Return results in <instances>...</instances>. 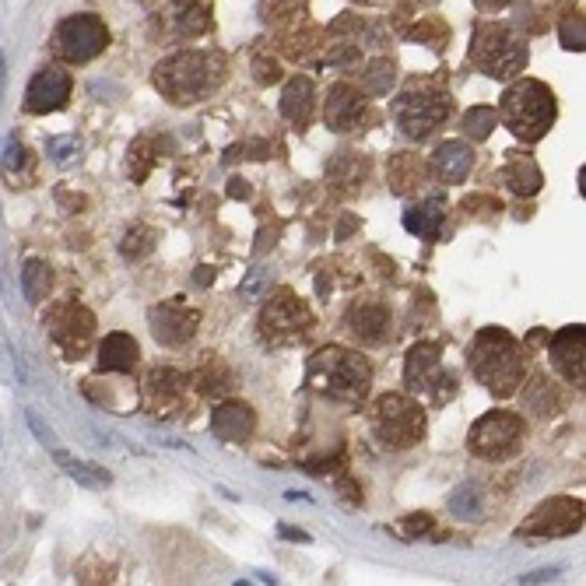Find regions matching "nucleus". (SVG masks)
<instances>
[{
    "label": "nucleus",
    "instance_id": "f257e3e1",
    "mask_svg": "<svg viewBox=\"0 0 586 586\" xmlns=\"http://www.w3.org/2000/svg\"><path fill=\"white\" fill-rule=\"evenodd\" d=\"M229 74V60L222 53L186 50L172 53L169 60L155 67V88L172 102V106H190L215 92Z\"/></svg>",
    "mask_w": 586,
    "mask_h": 586
},
{
    "label": "nucleus",
    "instance_id": "f03ea898",
    "mask_svg": "<svg viewBox=\"0 0 586 586\" xmlns=\"http://www.w3.org/2000/svg\"><path fill=\"white\" fill-rule=\"evenodd\" d=\"M467 365H471L474 379L485 383L495 397H513L516 386L523 383V372H527L520 341L499 327H485L474 337L471 351H467Z\"/></svg>",
    "mask_w": 586,
    "mask_h": 586
},
{
    "label": "nucleus",
    "instance_id": "7ed1b4c3",
    "mask_svg": "<svg viewBox=\"0 0 586 586\" xmlns=\"http://www.w3.org/2000/svg\"><path fill=\"white\" fill-rule=\"evenodd\" d=\"M306 379L313 383V390L334 397V401L358 404L365 394H369L372 365L365 362L358 351H348V348H337V344H330V348H320L313 358H309Z\"/></svg>",
    "mask_w": 586,
    "mask_h": 586
},
{
    "label": "nucleus",
    "instance_id": "20e7f679",
    "mask_svg": "<svg viewBox=\"0 0 586 586\" xmlns=\"http://www.w3.org/2000/svg\"><path fill=\"white\" fill-rule=\"evenodd\" d=\"M555 113H558L555 95H551V88L541 85V81L523 78L502 95V123L527 144L541 141V137L548 134L551 123H555Z\"/></svg>",
    "mask_w": 586,
    "mask_h": 586
},
{
    "label": "nucleus",
    "instance_id": "39448f33",
    "mask_svg": "<svg viewBox=\"0 0 586 586\" xmlns=\"http://www.w3.org/2000/svg\"><path fill=\"white\" fill-rule=\"evenodd\" d=\"M471 60L488 78L506 81L523 74V67H527V46L506 25H478L471 43Z\"/></svg>",
    "mask_w": 586,
    "mask_h": 586
},
{
    "label": "nucleus",
    "instance_id": "423d86ee",
    "mask_svg": "<svg viewBox=\"0 0 586 586\" xmlns=\"http://www.w3.org/2000/svg\"><path fill=\"white\" fill-rule=\"evenodd\" d=\"M372 429L376 439L390 450H408L425 439V411L401 394H386L372 408Z\"/></svg>",
    "mask_w": 586,
    "mask_h": 586
},
{
    "label": "nucleus",
    "instance_id": "0eeeda50",
    "mask_svg": "<svg viewBox=\"0 0 586 586\" xmlns=\"http://www.w3.org/2000/svg\"><path fill=\"white\" fill-rule=\"evenodd\" d=\"M453 113V99L439 88H411L397 99L394 116L401 134H408L411 141H425L436 127H443Z\"/></svg>",
    "mask_w": 586,
    "mask_h": 586
},
{
    "label": "nucleus",
    "instance_id": "6e6552de",
    "mask_svg": "<svg viewBox=\"0 0 586 586\" xmlns=\"http://www.w3.org/2000/svg\"><path fill=\"white\" fill-rule=\"evenodd\" d=\"M313 323L316 320H313V313H309L306 302L295 292H288V288H278V292L267 299L264 313H260V334L271 344H292V341L309 337Z\"/></svg>",
    "mask_w": 586,
    "mask_h": 586
},
{
    "label": "nucleus",
    "instance_id": "1a4fd4ad",
    "mask_svg": "<svg viewBox=\"0 0 586 586\" xmlns=\"http://www.w3.org/2000/svg\"><path fill=\"white\" fill-rule=\"evenodd\" d=\"M523 436H527V425H523L520 415L513 411H492L485 415L478 425L471 429V453L481 460H509L516 450H520Z\"/></svg>",
    "mask_w": 586,
    "mask_h": 586
},
{
    "label": "nucleus",
    "instance_id": "9d476101",
    "mask_svg": "<svg viewBox=\"0 0 586 586\" xmlns=\"http://www.w3.org/2000/svg\"><path fill=\"white\" fill-rule=\"evenodd\" d=\"M109 46V29L102 25L99 15H71L60 22L57 36H53V50L67 60V64H88Z\"/></svg>",
    "mask_w": 586,
    "mask_h": 586
},
{
    "label": "nucleus",
    "instance_id": "9b49d317",
    "mask_svg": "<svg viewBox=\"0 0 586 586\" xmlns=\"http://www.w3.org/2000/svg\"><path fill=\"white\" fill-rule=\"evenodd\" d=\"M576 530H583V502L572 495H555L527 516L520 537H565Z\"/></svg>",
    "mask_w": 586,
    "mask_h": 586
},
{
    "label": "nucleus",
    "instance_id": "f8f14e48",
    "mask_svg": "<svg viewBox=\"0 0 586 586\" xmlns=\"http://www.w3.org/2000/svg\"><path fill=\"white\" fill-rule=\"evenodd\" d=\"M50 334L67 358H81L95 337V316L78 302H64L50 313Z\"/></svg>",
    "mask_w": 586,
    "mask_h": 586
},
{
    "label": "nucleus",
    "instance_id": "ddd939ff",
    "mask_svg": "<svg viewBox=\"0 0 586 586\" xmlns=\"http://www.w3.org/2000/svg\"><path fill=\"white\" fill-rule=\"evenodd\" d=\"M148 323H151V334H155L158 344H165V348H179V344H186L193 334H197L201 313H197L193 306H186L183 299H172V302H162V306L151 309Z\"/></svg>",
    "mask_w": 586,
    "mask_h": 586
},
{
    "label": "nucleus",
    "instance_id": "4468645a",
    "mask_svg": "<svg viewBox=\"0 0 586 586\" xmlns=\"http://www.w3.org/2000/svg\"><path fill=\"white\" fill-rule=\"evenodd\" d=\"M344 327H348L362 344H383L386 337H390L394 320H390V309H386L383 302L365 295V299H355L348 306V313H344Z\"/></svg>",
    "mask_w": 586,
    "mask_h": 586
},
{
    "label": "nucleus",
    "instance_id": "2eb2a0df",
    "mask_svg": "<svg viewBox=\"0 0 586 586\" xmlns=\"http://www.w3.org/2000/svg\"><path fill=\"white\" fill-rule=\"evenodd\" d=\"M71 99V74H64L60 67H43L36 78L29 81V92H25V109L36 116L57 113Z\"/></svg>",
    "mask_w": 586,
    "mask_h": 586
},
{
    "label": "nucleus",
    "instance_id": "dca6fc26",
    "mask_svg": "<svg viewBox=\"0 0 586 586\" xmlns=\"http://www.w3.org/2000/svg\"><path fill=\"white\" fill-rule=\"evenodd\" d=\"M583 348H586V330L583 327H565V330H558V334L551 337V362H555V369L576 386H583V376H586Z\"/></svg>",
    "mask_w": 586,
    "mask_h": 586
},
{
    "label": "nucleus",
    "instance_id": "f3484780",
    "mask_svg": "<svg viewBox=\"0 0 586 586\" xmlns=\"http://www.w3.org/2000/svg\"><path fill=\"white\" fill-rule=\"evenodd\" d=\"M443 348L432 341L425 344H415V348L408 351V362H404V383L415 390V394H429L432 386L439 383V379L446 376L443 372Z\"/></svg>",
    "mask_w": 586,
    "mask_h": 586
},
{
    "label": "nucleus",
    "instance_id": "a211bd4d",
    "mask_svg": "<svg viewBox=\"0 0 586 586\" xmlns=\"http://www.w3.org/2000/svg\"><path fill=\"white\" fill-rule=\"evenodd\" d=\"M369 120V102L362 92H355L351 85H334L327 95V127L330 130H358Z\"/></svg>",
    "mask_w": 586,
    "mask_h": 586
},
{
    "label": "nucleus",
    "instance_id": "6ab92c4d",
    "mask_svg": "<svg viewBox=\"0 0 586 586\" xmlns=\"http://www.w3.org/2000/svg\"><path fill=\"white\" fill-rule=\"evenodd\" d=\"M253 429H257V415H253V408L243 401L218 404L215 415H211V432H215V439H222V443H246V439L253 436Z\"/></svg>",
    "mask_w": 586,
    "mask_h": 586
},
{
    "label": "nucleus",
    "instance_id": "aec40b11",
    "mask_svg": "<svg viewBox=\"0 0 586 586\" xmlns=\"http://www.w3.org/2000/svg\"><path fill=\"white\" fill-rule=\"evenodd\" d=\"M186 394V376L172 369H155L148 376V408L155 415H172Z\"/></svg>",
    "mask_w": 586,
    "mask_h": 586
},
{
    "label": "nucleus",
    "instance_id": "412c9836",
    "mask_svg": "<svg viewBox=\"0 0 586 586\" xmlns=\"http://www.w3.org/2000/svg\"><path fill=\"white\" fill-rule=\"evenodd\" d=\"M313 106H316L313 81H309L306 74H295L285 85V92H281V116H285L292 127H306V123L313 120Z\"/></svg>",
    "mask_w": 586,
    "mask_h": 586
},
{
    "label": "nucleus",
    "instance_id": "4be33fe9",
    "mask_svg": "<svg viewBox=\"0 0 586 586\" xmlns=\"http://www.w3.org/2000/svg\"><path fill=\"white\" fill-rule=\"evenodd\" d=\"M471 165H474V155L464 141H446V144H439L436 155H432V176H436L439 183H460V179H467Z\"/></svg>",
    "mask_w": 586,
    "mask_h": 586
},
{
    "label": "nucleus",
    "instance_id": "5701e85b",
    "mask_svg": "<svg viewBox=\"0 0 586 586\" xmlns=\"http://www.w3.org/2000/svg\"><path fill=\"white\" fill-rule=\"evenodd\" d=\"M137 358H141V348H137L134 337L123 334V330L109 334L106 341L99 344V369L102 372H130L137 365Z\"/></svg>",
    "mask_w": 586,
    "mask_h": 586
},
{
    "label": "nucleus",
    "instance_id": "b1692460",
    "mask_svg": "<svg viewBox=\"0 0 586 586\" xmlns=\"http://www.w3.org/2000/svg\"><path fill=\"white\" fill-rule=\"evenodd\" d=\"M446 222V201L443 197H429V201L415 204V208L404 211V229L415 232L422 239H436L439 229Z\"/></svg>",
    "mask_w": 586,
    "mask_h": 586
},
{
    "label": "nucleus",
    "instance_id": "393cba45",
    "mask_svg": "<svg viewBox=\"0 0 586 586\" xmlns=\"http://www.w3.org/2000/svg\"><path fill=\"white\" fill-rule=\"evenodd\" d=\"M172 25L179 36H201L211 29V0H172Z\"/></svg>",
    "mask_w": 586,
    "mask_h": 586
},
{
    "label": "nucleus",
    "instance_id": "a878e982",
    "mask_svg": "<svg viewBox=\"0 0 586 586\" xmlns=\"http://www.w3.org/2000/svg\"><path fill=\"white\" fill-rule=\"evenodd\" d=\"M502 179H506V186L516 193V197H534L537 190L544 186V176L541 169H537L534 158H513V162L506 165V172H502Z\"/></svg>",
    "mask_w": 586,
    "mask_h": 586
},
{
    "label": "nucleus",
    "instance_id": "bb28decb",
    "mask_svg": "<svg viewBox=\"0 0 586 586\" xmlns=\"http://www.w3.org/2000/svg\"><path fill=\"white\" fill-rule=\"evenodd\" d=\"M50 285H53V271L46 260H25L22 267V292L25 299L32 302V306H39V302H46V295H50Z\"/></svg>",
    "mask_w": 586,
    "mask_h": 586
},
{
    "label": "nucleus",
    "instance_id": "cd10ccee",
    "mask_svg": "<svg viewBox=\"0 0 586 586\" xmlns=\"http://www.w3.org/2000/svg\"><path fill=\"white\" fill-rule=\"evenodd\" d=\"M422 183H425V165L418 155H397L390 162V186H394V193L418 190Z\"/></svg>",
    "mask_w": 586,
    "mask_h": 586
},
{
    "label": "nucleus",
    "instance_id": "c85d7f7f",
    "mask_svg": "<svg viewBox=\"0 0 586 586\" xmlns=\"http://www.w3.org/2000/svg\"><path fill=\"white\" fill-rule=\"evenodd\" d=\"M523 408L534 411L537 418H551V415H558L562 401H558V394L551 390L548 379L537 376V379H530V386L523 390Z\"/></svg>",
    "mask_w": 586,
    "mask_h": 586
},
{
    "label": "nucleus",
    "instance_id": "c756f323",
    "mask_svg": "<svg viewBox=\"0 0 586 586\" xmlns=\"http://www.w3.org/2000/svg\"><path fill=\"white\" fill-rule=\"evenodd\" d=\"M53 457H57V464L64 467V474H71V478H78L81 485H92V488L109 485V474L102 471V467L85 464V460H74L71 453H64V450H57V453H53Z\"/></svg>",
    "mask_w": 586,
    "mask_h": 586
},
{
    "label": "nucleus",
    "instance_id": "7c9ffc66",
    "mask_svg": "<svg viewBox=\"0 0 586 586\" xmlns=\"http://www.w3.org/2000/svg\"><path fill=\"white\" fill-rule=\"evenodd\" d=\"M394 81H397V67L390 64V60H372L362 74V85L369 95H386L394 88Z\"/></svg>",
    "mask_w": 586,
    "mask_h": 586
},
{
    "label": "nucleus",
    "instance_id": "2f4dec72",
    "mask_svg": "<svg viewBox=\"0 0 586 586\" xmlns=\"http://www.w3.org/2000/svg\"><path fill=\"white\" fill-rule=\"evenodd\" d=\"M450 513L457 520H478L481 516V488L478 485H460L450 495Z\"/></svg>",
    "mask_w": 586,
    "mask_h": 586
},
{
    "label": "nucleus",
    "instance_id": "473e14b6",
    "mask_svg": "<svg viewBox=\"0 0 586 586\" xmlns=\"http://www.w3.org/2000/svg\"><path fill=\"white\" fill-rule=\"evenodd\" d=\"M197 383H201V394L222 397L232 390V372L225 369V362H208L201 369V376H197Z\"/></svg>",
    "mask_w": 586,
    "mask_h": 586
},
{
    "label": "nucleus",
    "instance_id": "72a5a7b5",
    "mask_svg": "<svg viewBox=\"0 0 586 586\" xmlns=\"http://www.w3.org/2000/svg\"><path fill=\"white\" fill-rule=\"evenodd\" d=\"M120 250L127 260H144L151 250H155V229H148V225H134V229L123 236Z\"/></svg>",
    "mask_w": 586,
    "mask_h": 586
},
{
    "label": "nucleus",
    "instance_id": "f704fd0d",
    "mask_svg": "<svg viewBox=\"0 0 586 586\" xmlns=\"http://www.w3.org/2000/svg\"><path fill=\"white\" fill-rule=\"evenodd\" d=\"M495 130V109L492 106H474L467 109L464 116V134L471 137V141H485L488 134Z\"/></svg>",
    "mask_w": 586,
    "mask_h": 586
},
{
    "label": "nucleus",
    "instance_id": "c9c22d12",
    "mask_svg": "<svg viewBox=\"0 0 586 586\" xmlns=\"http://www.w3.org/2000/svg\"><path fill=\"white\" fill-rule=\"evenodd\" d=\"M81 141L78 137H50V144H46V155L53 158L57 165H74L81 162Z\"/></svg>",
    "mask_w": 586,
    "mask_h": 586
},
{
    "label": "nucleus",
    "instance_id": "e433bc0d",
    "mask_svg": "<svg viewBox=\"0 0 586 586\" xmlns=\"http://www.w3.org/2000/svg\"><path fill=\"white\" fill-rule=\"evenodd\" d=\"M151 148H155V141L151 137H141V141L130 148V162H127V169H130V176L137 179V183H144L148 179V169H151Z\"/></svg>",
    "mask_w": 586,
    "mask_h": 586
},
{
    "label": "nucleus",
    "instance_id": "4c0bfd02",
    "mask_svg": "<svg viewBox=\"0 0 586 586\" xmlns=\"http://www.w3.org/2000/svg\"><path fill=\"white\" fill-rule=\"evenodd\" d=\"M25 169H32L29 148H25V144H18L15 137H11L8 148H4V172H8V176H15V172H25Z\"/></svg>",
    "mask_w": 586,
    "mask_h": 586
},
{
    "label": "nucleus",
    "instance_id": "58836bf2",
    "mask_svg": "<svg viewBox=\"0 0 586 586\" xmlns=\"http://www.w3.org/2000/svg\"><path fill=\"white\" fill-rule=\"evenodd\" d=\"M558 32H562V46H565V50H572V53L583 50V18H576V15L562 18Z\"/></svg>",
    "mask_w": 586,
    "mask_h": 586
},
{
    "label": "nucleus",
    "instance_id": "ea45409f",
    "mask_svg": "<svg viewBox=\"0 0 586 586\" xmlns=\"http://www.w3.org/2000/svg\"><path fill=\"white\" fill-rule=\"evenodd\" d=\"M411 39H422V43H429L432 50H443L446 39H450V32H446L439 22H425L422 29H411Z\"/></svg>",
    "mask_w": 586,
    "mask_h": 586
},
{
    "label": "nucleus",
    "instance_id": "a19ab883",
    "mask_svg": "<svg viewBox=\"0 0 586 586\" xmlns=\"http://www.w3.org/2000/svg\"><path fill=\"white\" fill-rule=\"evenodd\" d=\"M404 534H411V537H432L436 534V527H432V516H425V513H415V516H404Z\"/></svg>",
    "mask_w": 586,
    "mask_h": 586
},
{
    "label": "nucleus",
    "instance_id": "79ce46f5",
    "mask_svg": "<svg viewBox=\"0 0 586 586\" xmlns=\"http://www.w3.org/2000/svg\"><path fill=\"white\" fill-rule=\"evenodd\" d=\"M264 288H267V271H250V278L243 281V288H239V292H243V299H257V295H264Z\"/></svg>",
    "mask_w": 586,
    "mask_h": 586
},
{
    "label": "nucleus",
    "instance_id": "37998d69",
    "mask_svg": "<svg viewBox=\"0 0 586 586\" xmlns=\"http://www.w3.org/2000/svg\"><path fill=\"white\" fill-rule=\"evenodd\" d=\"M278 78H281V67L274 64V60L257 57V81H260V85H274Z\"/></svg>",
    "mask_w": 586,
    "mask_h": 586
},
{
    "label": "nucleus",
    "instance_id": "c03bdc74",
    "mask_svg": "<svg viewBox=\"0 0 586 586\" xmlns=\"http://www.w3.org/2000/svg\"><path fill=\"white\" fill-rule=\"evenodd\" d=\"M229 186H232V190H229L232 197H243V201H246V197H250V183H246V179H232Z\"/></svg>",
    "mask_w": 586,
    "mask_h": 586
},
{
    "label": "nucleus",
    "instance_id": "a18cd8bd",
    "mask_svg": "<svg viewBox=\"0 0 586 586\" xmlns=\"http://www.w3.org/2000/svg\"><path fill=\"white\" fill-rule=\"evenodd\" d=\"M474 4H478L481 11H499V8H506L509 0H474Z\"/></svg>",
    "mask_w": 586,
    "mask_h": 586
},
{
    "label": "nucleus",
    "instance_id": "49530a36",
    "mask_svg": "<svg viewBox=\"0 0 586 586\" xmlns=\"http://www.w3.org/2000/svg\"><path fill=\"white\" fill-rule=\"evenodd\" d=\"M422 4H432V0H422Z\"/></svg>",
    "mask_w": 586,
    "mask_h": 586
},
{
    "label": "nucleus",
    "instance_id": "de8ad7c7",
    "mask_svg": "<svg viewBox=\"0 0 586 586\" xmlns=\"http://www.w3.org/2000/svg\"><path fill=\"white\" fill-rule=\"evenodd\" d=\"M362 4H372V0H362Z\"/></svg>",
    "mask_w": 586,
    "mask_h": 586
}]
</instances>
